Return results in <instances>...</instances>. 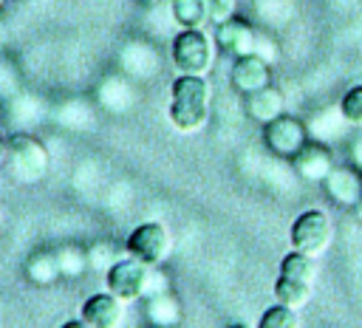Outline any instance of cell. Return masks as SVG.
<instances>
[{"label": "cell", "instance_id": "cell-1", "mask_svg": "<svg viewBox=\"0 0 362 328\" xmlns=\"http://www.w3.org/2000/svg\"><path fill=\"white\" fill-rule=\"evenodd\" d=\"M209 119V85L204 76L181 74L170 88V122L184 130L195 133Z\"/></svg>", "mask_w": 362, "mask_h": 328}, {"label": "cell", "instance_id": "cell-2", "mask_svg": "<svg viewBox=\"0 0 362 328\" xmlns=\"http://www.w3.org/2000/svg\"><path fill=\"white\" fill-rule=\"evenodd\" d=\"M156 266H147L144 260L133 254H122L105 274H107V291L116 294L122 303H133L139 297L156 294L164 288V277L153 271Z\"/></svg>", "mask_w": 362, "mask_h": 328}, {"label": "cell", "instance_id": "cell-3", "mask_svg": "<svg viewBox=\"0 0 362 328\" xmlns=\"http://www.w3.org/2000/svg\"><path fill=\"white\" fill-rule=\"evenodd\" d=\"M48 150L40 139L28 136V133H20V136H11L8 139V156H6V170L14 181L20 184H37L45 178L48 172Z\"/></svg>", "mask_w": 362, "mask_h": 328}, {"label": "cell", "instance_id": "cell-4", "mask_svg": "<svg viewBox=\"0 0 362 328\" xmlns=\"http://www.w3.org/2000/svg\"><path fill=\"white\" fill-rule=\"evenodd\" d=\"M173 65L181 74L204 76L212 65V40L201 28H181L173 40Z\"/></svg>", "mask_w": 362, "mask_h": 328}, {"label": "cell", "instance_id": "cell-5", "mask_svg": "<svg viewBox=\"0 0 362 328\" xmlns=\"http://www.w3.org/2000/svg\"><path fill=\"white\" fill-rule=\"evenodd\" d=\"M124 252L133 254V257H139V260H144L147 266H161L170 257V252H173V238H170V232H167L164 223L144 221V223H139L127 235Z\"/></svg>", "mask_w": 362, "mask_h": 328}, {"label": "cell", "instance_id": "cell-6", "mask_svg": "<svg viewBox=\"0 0 362 328\" xmlns=\"http://www.w3.org/2000/svg\"><path fill=\"white\" fill-rule=\"evenodd\" d=\"M334 240L331 218L322 209H305L291 223V246L297 252H305L311 257H320Z\"/></svg>", "mask_w": 362, "mask_h": 328}, {"label": "cell", "instance_id": "cell-7", "mask_svg": "<svg viewBox=\"0 0 362 328\" xmlns=\"http://www.w3.org/2000/svg\"><path fill=\"white\" fill-rule=\"evenodd\" d=\"M266 144H269V150L274 153V156H280V158H294L297 156V150L308 141V127L300 122V119H294V116H288V113H280L277 119H272L269 124H266Z\"/></svg>", "mask_w": 362, "mask_h": 328}, {"label": "cell", "instance_id": "cell-8", "mask_svg": "<svg viewBox=\"0 0 362 328\" xmlns=\"http://www.w3.org/2000/svg\"><path fill=\"white\" fill-rule=\"evenodd\" d=\"M124 303L110 294V291H99V294H90L85 303H82V322L85 328H119L122 325V317H124Z\"/></svg>", "mask_w": 362, "mask_h": 328}, {"label": "cell", "instance_id": "cell-9", "mask_svg": "<svg viewBox=\"0 0 362 328\" xmlns=\"http://www.w3.org/2000/svg\"><path fill=\"white\" fill-rule=\"evenodd\" d=\"M294 172L305 181H325V175L334 170V156L331 147H325L322 141H305L297 156L291 158Z\"/></svg>", "mask_w": 362, "mask_h": 328}, {"label": "cell", "instance_id": "cell-10", "mask_svg": "<svg viewBox=\"0 0 362 328\" xmlns=\"http://www.w3.org/2000/svg\"><path fill=\"white\" fill-rule=\"evenodd\" d=\"M255 37H257V28H252V23H246L243 17H229V20L215 25V42L232 57L252 54Z\"/></svg>", "mask_w": 362, "mask_h": 328}, {"label": "cell", "instance_id": "cell-11", "mask_svg": "<svg viewBox=\"0 0 362 328\" xmlns=\"http://www.w3.org/2000/svg\"><path fill=\"white\" fill-rule=\"evenodd\" d=\"M322 184L328 198L339 206H356L362 198V172L356 167H334Z\"/></svg>", "mask_w": 362, "mask_h": 328}, {"label": "cell", "instance_id": "cell-12", "mask_svg": "<svg viewBox=\"0 0 362 328\" xmlns=\"http://www.w3.org/2000/svg\"><path fill=\"white\" fill-rule=\"evenodd\" d=\"M232 85L243 93H252L263 85H272V71H269V62L257 54H243V57H235V65H232Z\"/></svg>", "mask_w": 362, "mask_h": 328}, {"label": "cell", "instance_id": "cell-13", "mask_svg": "<svg viewBox=\"0 0 362 328\" xmlns=\"http://www.w3.org/2000/svg\"><path fill=\"white\" fill-rule=\"evenodd\" d=\"M144 317L156 328H173L181 322V303L170 288H161L156 294L144 297Z\"/></svg>", "mask_w": 362, "mask_h": 328}, {"label": "cell", "instance_id": "cell-14", "mask_svg": "<svg viewBox=\"0 0 362 328\" xmlns=\"http://www.w3.org/2000/svg\"><path fill=\"white\" fill-rule=\"evenodd\" d=\"M246 113L255 122L269 124L272 119H277L280 113H286V99H283V93L274 85H263V88L246 93Z\"/></svg>", "mask_w": 362, "mask_h": 328}, {"label": "cell", "instance_id": "cell-15", "mask_svg": "<svg viewBox=\"0 0 362 328\" xmlns=\"http://www.w3.org/2000/svg\"><path fill=\"white\" fill-rule=\"evenodd\" d=\"M25 277L34 286H51V283H57L62 277L57 252L54 249H37V252H31L25 257Z\"/></svg>", "mask_w": 362, "mask_h": 328}, {"label": "cell", "instance_id": "cell-16", "mask_svg": "<svg viewBox=\"0 0 362 328\" xmlns=\"http://www.w3.org/2000/svg\"><path fill=\"white\" fill-rule=\"evenodd\" d=\"M274 300L283 303V305H288V308H294V311H300L311 300V283H303V280H294V277L280 274L274 280Z\"/></svg>", "mask_w": 362, "mask_h": 328}, {"label": "cell", "instance_id": "cell-17", "mask_svg": "<svg viewBox=\"0 0 362 328\" xmlns=\"http://www.w3.org/2000/svg\"><path fill=\"white\" fill-rule=\"evenodd\" d=\"M280 274L294 277V280H303V283H314V277H317V257L294 249V252H288L280 260Z\"/></svg>", "mask_w": 362, "mask_h": 328}, {"label": "cell", "instance_id": "cell-18", "mask_svg": "<svg viewBox=\"0 0 362 328\" xmlns=\"http://www.w3.org/2000/svg\"><path fill=\"white\" fill-rule=\"evenodd\" d=\"M170 8L181 28H201L206 23V0H170Z\"/></svg>", "mask_w": 362, "mask_h": 328}, {"label": "cell", "instance_id": "cell-19", "mask_svg": "<svg viewBox=\"0 0 362 328\" xmlns=\"http://www.w3.org/2000/svg\"><path fill=\"white\" fill-rule=\"evenodd\" d=\"M54 252H57L62 277H79V274H85V269H90L88 266V249H79V246L68 243V246H59Z\"/></svg>", "mask_w": 362, "mask_h": 328}, {"label": "cell", "instance_id": "cell-20", "mask_svg": "<svg viewBox=\"0 0 362 328\" xmlns=\"http://www.w3.org/2000/svg\"><path fill=\"white\" fill-rule=\"evenodd\" d=\"M339 110H342V116L351 127H362V85H354L342 93Z\"/></svg>", "mask_w": 362, "mask_h": 328}, {"label": "cell", "instance_id": "cell-21", "mask_svg": "<svg viewBox=\"0 0 362 328\" xmlns=\"http://www.w3.org/2000/svg\"><path fill=\"white\" fill-rule=\"evenodd\" d=\"M297 325V317H294V308L283 305V303H274L272 308L263 311L260 317V328H294Z\"/></svg>", "mask_w": 362, "mask_h": 328}, {"label": "cell", "instance_id": "cell-22", "mask_svg": "<svg viewBox=\"0 0 362 328\" xmlns=\"http://www.w3.org/2000/svg\"><path fill=\"white\" fill-rule=\"evenodd\" d=\"M124 254H127V252H124ZM119 257H122V252H119L113 243H93V246L88 249V266H90V269L107 271Z\"/></svg>", "mask_w": 362, "mask_h": 328}, {"label": "cell", "instance_id": "cell-23", "mask_svg": "<svg viewBox=\"0 0 362 328\" xmlns=\"http://www.w3.org/2000/svg\"><path fill=\"white\" fill-rule=\"evenodd\" d=\"M235 8H238V0H206V23L218 25L235 17Z\"/></svg>", "mask_w": 362, "mask_h": 328}, {"label": "cell", "instance_id": "cell-24", "mask_svg": "<svg viewBox=\"0 0 362 328\" xmlns=\"http://www.w3.org/2000/svg\"><path fill=\"white\" fill-rule=\"evenodd\" d=\"M252 54H257V57H263L269 65L277 59V42L266 34V31H257V37H255V51Z\"/></svg>", "mask_w": 362, "mask_h": 328}, {"label": "cell", "instance_id": "cell-25", "mask_svg": "<svg viewBox=\"0 0 362 328\" xmlns=\"http://www.w3.org/2000/svg\"><path fill=\"white\" fill-rule=\"evenodd\" d=\"M17 90V71L11 62H0V96H11Z\"/></svg>", "mask_w": 362, "mask_h": 328}, {"label": "cell", "instance_id": "cell-26", "mask_svg": "<svg viewBox=\"0 0 362 328\" xmlns=\"http://www.w3.org/2000/svg\"><path fill=\"white\" fill-rule=\"evenodd\" d=\"M6 156H8V136L0 130V167L6 164Z\"/></svg>", "mask_w": 362, "mask_h": 328}, {"label": "cell", "instance_id": "cell-27", "mask_svg": "<svg viewBox=\"0 0 362 328\" xmlns=\"http://www.w3.org/2000/svg\"><path fill=\"white\" fill-rule=\"evenodd\" d=\"M354 209H356V218H359V221H362V198H359V204H356V206H354Z\"/></svg>", "mask_w": 362, "mask_h": 328}, {"label": "cell", "instance_id": "cell-28", "mask_svg": "<svg viewBox=\"0 0 362 328\" xmlns=\"http://www.w3.org/2000/svg\"><path fill=\"white\" fill-rule=\"evenodd\" d=\"M6 45V31H3V25H0V48Z\"/></svg>", "mask_w": 362, "mask_h": 328}, {"label": "cell", "instance_id": "cell-29", "mask_svg": "<svg viewBox=\"0 0 362 328\" xmlns=\"http://www.w3.org/2000/svg\"><path fill=\"white\" fill-rule=\"evenodd\" d=\"M141 3H147V6H156V3H164V0H141Z\"/></svg>", "mask_w": 362, "mask_h": 328}, {"label": "cell", "instance_id": "cell-30", "mask_svg": "<svg viewBox=\"0 0 362 328\" xmlns=\"http://www.w3.org/2000/svg\"><path fill=\"white\" fill-rule=\"evenodd\" d=\"M3 3H6V0H0V8H3Z\"/></svg>", "mask_w": 362, "mask_h": 328}]
</instances>
